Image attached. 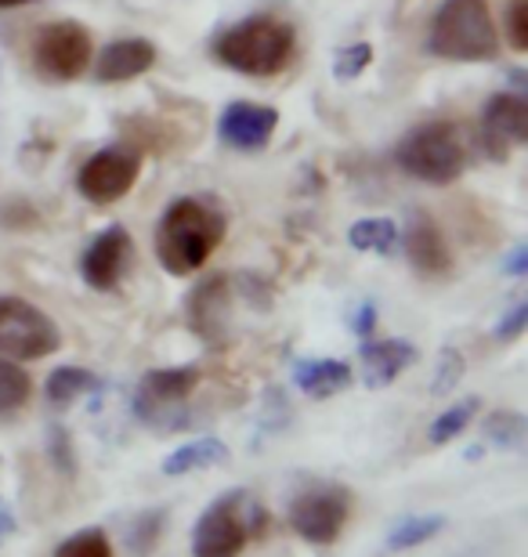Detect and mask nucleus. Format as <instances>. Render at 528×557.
Wrapping results in <instances>:
<instances>
[{
  "label": "nucleus",
  "mask_w": 528,
  "mask_h": 557,
  "mask_svg": "<svg viewBox=\"0 0 528 557\" xmlns=\"http://www.w3.org/2000/svg\"><path fill=\"white\" fill-rule=\"evenodd\" d=\"M229 460V445L221 438H196V442H185L163 460V474L167 478H182V474H193V471H204V467H218Z\"/></svg>",
  "instance_id": "nucleus-19"
},
{
  "label": "nucleus",
  "mask_w": 528,
  "mask_h": 557,
  "mask_svg": "<svg viewBox=\"0 0 528 557\" xmlns=\"http://www.w3.org/2000/svg\"><path fill=\"white\" fill-rule=\"evenodd\" d=\"M355 373L352 366L341 359H300L294 366V384L305 392L308 398H330L344 387H352Z\"/></svg>",
  "instance_id": "nucleus-17"
},
{
  "label": "nucleus",
  "mask_w": 528,
  "mask_h": 557,
  "mask_svg": "<svg viewBox=\"0 0 528 557\" xmlns=\"http://www.w3.org/2000/svg\"><path fill=\"white\" fill-rule=\"evenodd\" d=\"M297 51V33L275 15H250L235 22L213 44L221 65L243 76H275L283 73Z\"/></svg>",
  "instance_id": "nucleus-2"
},
{
  "label": "nucleus",
  "mask_w": 528,
  "mask_h": 557,
  "mask_svg": "<svg viewBox=\"0 0 528 557\" xmlns=\"http://www.w3.org/2000/svg\"><path fill=\"white\" fill-rule=\"evenodd\" d=\"M395 160L406 174L427 185H453L470 163L467 131L453 120H431V124L413 127L398 141Z\"/></svg>",
  "instance_id": "nucleus-4"
},
{
  "label": "nucleus",
  "mask_w": 528,
  "mask_h": 557,
  "mask_svg": "<svg viewBox=\"0 0 528 557\" xmlns=\"http://www.w3.org/2000/svg\"><path fill=\"white\" fill-rule=\"evenodd\" d=\"M503 269H507V272H511L514 278H521V275L528 272V250H525V247H518V250L511 253V261L503 264Z\"/></svg>",
  "instance_id": "nucleus-34"
},
{
  "label": "nucleus",
  "mask_w": 528,
  "mask_h": 557,
  "mask_svg": "<svg viewBox=\"0 0 528 557\" xmlns=\"http://www.w3.org/2000/svg\"><path fill=\"white\" fill-rule=\"evenodd\" d=\"M127 261H131V232L123 225H109L106 232H98V236L87 243V250L81 258L84 283L91 289H112L120 283Z\"/></svg>",
  "instance_id": "nucleus-13"
},
{
  "label": "nucleus",
  "mask_w": 528,
  "mask_h": 557,
  "mask_svg": "<svg viewBox=\"0 0 528 557\" xmlns=\"http://www.w3.org/2000/svg\"><path fill=\"white\" fill-rule=\"evenodd\" d=\"M95 44L81 22H51L33 40V65L48 81H76L91 65Z\"/></svg>",
  "instance_id": "nucleus-8"
},
{
  "label": "nucleus",
  "mask_w": 528,
  "mask_h": 557,
  "mask_svg": "<svg viewBox=\"0 0 528 557\" xmlns=\"http://www.w3.org/2000/svg\"><path fill=\"white\" fill-rule=\"evenodd\" d=\"M199 387L196 366H174V370H152L142 376L138 395H134V413L145 423H160V417H171L174 406H182Z\"/></svg>",
  "instance_id": "nucleus-11"
},
{
  "label": "nucleus",
  "mask_w": 528,
  "mask_h": 557,
  "mask_svg": "<svg viewBox=\"0 0 528 557\" xmlns=\"http://www.w3.org/2000/svg\"><path fill=\"white\" fill-rule=\"evenodd\" d=\"M188 326L196 337L207 344H221L229 337V319H232V294H229V275H210L204 278L193 294H188Z\"/></svg>",
  "instance_id": "nucleus-12"
},
{
  "label": "nucleus",
  "mask_w": 528,
  "mask_h": 557,
  "mask_svg": "<svg viewBox=\"0 0 528 557\" xmlns=\"http://www.w3.org/2000/svg\"><path fill=\"white\" fill-rule=\"evenodd\" d=\"M156 62V48L152 40L131 37V40H112L102 48L95 62V76L102 84H120V81H134L145 70H152Z\"/></svg>",
  "instance_id": "nucleus-16"
},
{
  "label": "nucleus",
  "mask_w": 528,
  "mask_h": 557,
  "mask_svg": "<svg viewBox=\"0 0 528 557\" xmlns=\"http://www.w3.org/2000/svg\"><path fill=\"white\" fill-rule=\"evenodd\" d=\"M459 376H464V355H459L456 348H445L442 359H438V370H434V381H431V395H449L459 384Z\"/></svg>",
  "instance_id": "nucleus-28"
},
{
  "label": "nucleus",
  "mask_w": 528,
  "mask_h": 557,
  "mask_svg": "<svg viewBox=\"0 0 528 557\" xmlns=\"http://www.w3.org/2000/svg\"><path fill=\"white\" fill-rule=\"evenodd\" d=\"M369 62H373V48H369V44H347V48H341V54H336L333 73H336V81H355Z\"/></svg>",
  "instance_id": "nucleus-29"
},
{
  "label": "nucleus",
  "mask_w": 528,
  "mask_h": 557,
  "mask_svg": "<svg viewBox=\"0 0 528 557\" xmlns=\"http://www.w3.org/2000/svg\"><path fill=\"white\" fill-rule=\"evenodd\" d=\"M33 395V381L29 373L22 370L19 362L11 359H0V417L4 413H15V409H22L29 403Z\"/></svg>",
  "instance_id": "nucleus-23"
},
{
  "label": "nucleus",
  "mask_w": 528,
  "mask_h": 557,
  "mask_svg": "<svg viewBox=\"0 0 528 557\" xmlns=\"http://www.w3.org/2000/svg\"><path fill=\"white\" fill-rule=\"evenodd\" d=\"M427 51L449 62H492L500 54V33L489 0H442L427 29Z\"/></svg>",
  "instance_id": "nucleus-3"
},
{
  "label": "nucleus",
  "mask_w": 528,
  "mask_h": 557,
  "mask_svg": "<svg viewBox=\"0 0 528 557\" xmlns=\"http://www.w3.org/2000/svg\"><path fill=\"white\" fill-rule=\"evenodd\" d=\"M528 141V102L521 95L503 91L489 98L486 113H481V149L489 160L507 163L514 149Z\"/></svg>",
  "instance_id": "nucleus-10"
},
{
  "label": "nucleus",
  "mask_w": 528,
  "mask_h": 557,
  "mask_svg": "<svg viewBox=\"0 0 528 557\" xmlns=\"http://www.w3.org/2000/svg\"><path fill=\"white\" fill-rule=\"evenodd\" d=\"M11 532H15V518H11L8 507H0V543H4Z\"/></svg>",
  "instance_id": "nucleus-35"
},
{
  "label": "nucleus",
  "mask_w": 528,
  "mask_h": 557,
  "mask_svg": "<svg viewBox=\"0 0 528 557\" xmlns=\"http://www.w3.org/2000/svg\"><path fill=\"white\" fill-rule=\"evenodd\" d=\"M48 453H51L54 471L65 474V478H73V474H76L73 442H70V434H65V428H51V431H48Z\"/></svg>",
  "instance_id": "nucleus-30"
},
{
  "label": "nucleus",
  "mask_w": 528,
  "mask_h": 557,
  "mask_svg": "<svg viewBox=\"0 0 528 557\" xmlns=\"http://www.w3.org/2000/svg\"><path fill=\"white\" fill-rule=\"evenodd\" d=\"M62 348L59 326L22 297H0V359L33 362Z\"/></svg>",
  "instance_id": "nucleus-6"
},
{
  "label": "nucleus",
  "mask_w": 528,
  "mask_h": 557,
  "mask_svg": "<svg viewBox=\"0 0 528 557\" xmlns=\"http://www.w3.org/2000/svg\"><path fill=\"white\" fill-rule=\"evenodd\" d=\"M373 326H377V308L363 305V308H358V315H355V333H358V337H369Z\"/></svg>",
  "instance_id": "nucleus-33"
},
{
  "label": "nucleus",
  "mask_w": 528,
  "mask_h": 557,
  "mask_svg": "<svg viewBox=\"0 0 528 557\" xmlns=\"http://www.w3.org/2000/svg\"><path fill=\"white\" fill-rule=\"evenodd\" d=\"M279 127V113L272 106H257V102H232L218 120V135L224 145L240 152H257L272 141Z\"/></svg>",
  "instance_id": "nucleus-14"
},
{
  "label": "nucleus",
  "mask_w": 528,
  "mask_h": 557,
  "mask_svg": "<svg viewBox=\"0 0 528 557\" xmlns=\"http://www.w3.org/2000/svg\"><path fill=\"white\" fill-rule=\"evenodd\" d=\"M224 239V218L221 210L196 196L174 199L163 210L160 228H156V258L171 275H193L210 261Z\"/></svg>",
  "instance_id": "nucleus-1"
},
{
  "label": "nucleus",
  "mask_w": 528,
  "mask_h": 557,
  "mask_svg": "<svg viewBox=\"0 0 528 557\" xmlns=\"http://www.w3.org/2000/svg\"><path fill=\"white\" fill-rule=\"evenodd\" d=\"M442 529H445V518H442V515H417V518H406V521H398V525L388 532L384 550H388V554L413 550V547H420V543L434 540Z\"/></svg>",
  "instance_id": "nucleus-21"
},
{
  "label": "nucleus",
  "mask_w": 528,
  "mask_h": 557,
  "mask_svg": "<svg viewBox=\"0 0 528 557\" xmlns=\"http://www.w3.org/2000/svg\"><path fill=\"white\" fill-rule=\"evenodd\" d=\"M406 250H409V264H413V269H417L420 275H442V272H449V247H445V236H442V232H438V225H431L427 218H420L417 225L409 228Z\"/></svg>",
  "instance_id": "nucleus-18"
},
{
  "label": "nucleus",
  "mask_w": 528,
  "mask_h": 557,
  "mask_svg": "<svg viewBox=\"0 0 528 557\" xmlns=\"http://www.w3.org/2000/svg\"><path fill=\"white\" fill-rule=\"evenodd\" d=\"M163 521H167V510H145V515L134 518V525L127 532V543H131V550L145 557L152 547H156V540H160V532H163Z\"/></svg>",
  "instance_id": "nucleus-26"
},
{
  "label": "nucleus",
  "mask_w": 528,
  "mask_h": 557,
  "mask_svg": "<svg viewBox=\"0 0 528 557\" xmlns=\"http://www.w3.org/2000/svg\"><path fill=\"white\" fill-rule=\"evenodd\" d=\"M347 243L366 253H388L398 243V225L388 218H363L347 228Z\"/></svg>",
  "instance_id": "nucleus-22"
},
{
  "label": "nucleus",
  "mask_w": 528,
  "mask_h": 557,
  "mask_svg": "<svg viewBox=\"0 0 528 557\" xmlns=\"http://www.w3.org/2000/svg\"><path fill=\"white\" fill-rule=\"evenodd\" d=\"M352 515V496L341 485H308L290 499V525L305 543L330 547L347 525Z\"/></svg>",
  "instance_id": "nucleus-7"
},
{
  "label": "nucleus",
  "mask_w": 528,
  "mask_h": 557,
  "mask_svg": "<svg viewBox=\"0 0 528 557\" xmlns=\"http://www.w3.org/2000/svg\"><path fill=\"white\" fill-rule=\"evenodd\" d=\"M417 359V348H413L409 341H369L363 344V351H358V366H363V384L380 392V387H388L391 381H398L402 373H406V366H413Z\"/></svg>",
  "instance_id": "nucleus-15"
},
{
  "label": "nucleus",
  "mask_w": 528,
  "mask_h": 557,
  "mask_svg": "<svg viewBox=\"0 0 528 557\" xmlns=\"http://www.w3.org/2000/svg\"><path fill=\"white\" fill-rule=\"evenodd\" d=\"M525 326H528V300H518V305L496 322V341H518Z\"/></svg>",
  "instance_id": "nucleus-32"
},
{
  "label": "nucleus",
  "mask_w": 528,
  "mask_h": 557,
  "mask_svg": "<svg viewBox=\"0 0 528 557\" xmlns=\"http://www.w3.org/2000/svg\"><path fill=\"white\" fill-rule=\"evenodd\" d=\"M95 387H98V376L91 370H84V366H59V370L48 376V384H44V395H48V403L54 409H65L81 395L95 392Z\"/></svg>",
  "instance_id": "nucleus-20"
},
{
  "label": "nucleus",
  "mask_w": 528,
  "mask_h": 557,
  "mask_svg": "<svg viewBox=\"0 0 528 557\" xmlns=\"http://www.w3.org/2000/svg\"><path fill=\"white\" fill-rule=\"evenodd\" d=\"M486 438L500 449H521L525 445V417L514 413V409H503V413H492L486 420Z\"/></svg>",
  "instance_id": "nucleus-25"
},
{
  "label": "nucleus",
  "mask_w": 528,
  "mask_h": 557,
  "mask_svg": "<svg viewBox=\"0 0 528 557\" xmlns=\"http://www.w3.org/2000/svg\"><path fill=\"white\" fill-rule=\"evenodd\" d=\"M481 409V398H464V403H456L453 409H445L442 417H434V423L427 428V438H431V445H445V442H453L456 434H464L467 431V423L475 420V413Z\"/></svg>",
  "instance_id": "nucleus-24"
},
{
  "label": "nucleus",
  "mask_w": 528,
  "mask_h": 557,
  "mask_svg": "<svg viewBox=\"0 0 528 557\" xmlns=\"http://www.w3.org/2000/svg\"><path fill=\"white\" fill-rule=\"evenodd\" d=\"M507 37L514 51H528V0H511L507 8Z\"/></svg>",
  "instance_id": "nucleus-31"
},
{
  "label": "nucleus",
  "mask_w": 528,
  "mask_h": 557,
  "mask_svg": "<svg viewBox=\"0 0 528 557\" xmlns=\"http://www.w3.org/2000/svg\"><path fill=\"white\" fill-rule=\"evenodd\" d=\"M265 521V507L246 488H232L199 515L193 529V557H240L246 540L261 536Z\"/></svg>",
  "instance_id": "nucleus-5"
},
{
  "label": "nucleus",
  "mask_w": 528,
  "mask_h": 557,
  "mask_svg": "<svg viewBox=\"0 0 528 557\" xmlns=\"http://www.w3.org/2000/svg\"><path fill=\"white\" fill-rule=\"evenodd\" d=\"M142 174V160L127 149H102L95 152L91 160L81 166V174H76V188H81L84 199H91V203H116L134 188Z\"/></svg>",
  "instance_id": "nucleus-9"
},
{
  "label": "nucleus",
  "mask_w": 528,
  "mask_h": 557,
  "mask_svg": "<svg viewBox=\"0 0 528 557\" xmlns=\"http://www.w3.org/2000/svg\"><path fill=\"white\" fill-rule=\"evenodd\" d=\"M54 557H112V547L102 529H81L54 550Z\"/></svg>",
  "instance_id": "nucleus-27"
},
{
  "label": "nucleus",
  "mask_w": 528,
  "mask_h": 557,
  "mask_svg": "<svg viewBox=\"0 0 528 557\" xmlns=\"http://www.w3.org/2000/svg\"><path fill=\"white\" fill-rule=\"evenodd\" d=\"M22 4H33V0H0V11H4V8H22Z\"/></svg>",
  "instance_id": "nucleus-36"
}]
</instances>
